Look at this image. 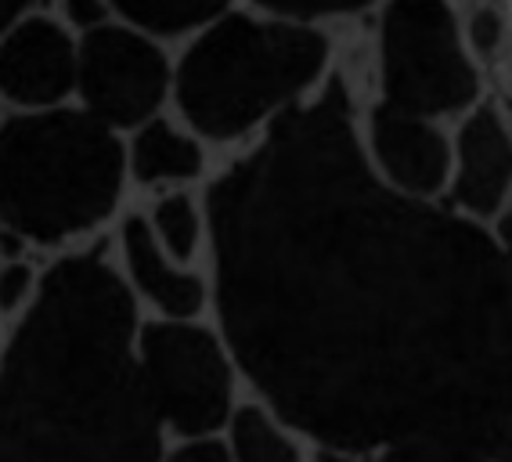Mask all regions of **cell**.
<instances>
[{"instance_id": "6da1fadb", "label": "cell", "mask_w": 512, "mask_h": 462, "mask_svg": "<svg viewBox=\"0 0 512 462\" xmlns=\"http://www.w3.org/2000/svg\"><path fill=\"white\" fill-rule=\"evenodd\" d=\"M231 361L321 448L512 462V257L386 185L332 80L206 195Z\"/></svg>"}, {"instance_id": "7a4b0ae2", "label": "cell", "mask_w": 512, "mask_h": 462, "mask_svg": "<svg viewBox=\"0 0 512 462\" xmlns=\"http://www.w3.org/2000/svg\"><path fill=\"white\" fill-rule=\"evenodd\" d=\"M138 300L98 250L40 275L0 354V462H163Z\"/></svg>"}, {"instance_id": "3957f363", "label": "cell", "mask_w": 512, "mask_h": 462, "mask_svg": "<svg viewBox=\"0 0 512 462\" xmlns=\"http://www.w3.org/2000/svg\"><path fill=\"white\" fill-rule=\"evenodd\" d=\"M127 185V145L80 105L19 112L0 123V228L65 246L101 228Z\"/></svg>"}, {"instance_id": "277c9868", "label": "cell", "mask_w": 512, "mask_h": 462, "mask_svg": "<svg viewBox=\"0 0 512 462\" xmlns=\"http://www.w3.org/2000/svg\"><path fill=\"white\" fill-rule=\"evenodd\" d=\"M325 65L329 40L307 22L220 11L177 62L174 98L195 134L235 141L303 102Z\"/></svg>"}, {"instance_id": "5b68a950", "label": "cell", "mask_w": 512, "mask_h": 462, "mask_svg": "<svg viewBox=\"0 0 512 462\" xmlns=\"http://www.w3.org/2000/svg\"><path fill=\"white\" fill-rule=\"evenodd\" d=\"M138 365L163 430L213 437L235 412L228 343L192 318H159L138 329Z\"/></svg>"}, {"instance_id": "8992f818", "label": "cell", "mask_w": 512, "mask_h": 462, "mask_svg": "<svg viewBox=\"0 0 512 462\" xmlns=\"http://www.w3.org/2000/svg\"><path fill=\"white\" fill-rule=\"evenodd\" d=\"M383 102L415 116L466 109L480 91L444 0H390L379 29Z\"/></svg>"}, {"instance_id": "52a82bcc", "label": "cell", "mask_w": 512, "mask_h": 462, "mask_svg": "<svg viewBox=\"0 0 512 462\" xmlns=\"http://www.w3.org/2000/svg\"><path fill=\"white\" fill-rule=\"evenodd\" d=\"M174 91V69L152 33L130 22H105L80 33L76 98L105 127L138 130Z\"/></svg>"}, {"instance_id": "ba28073f", "label": "cell", "mask_w": 512, "mask_h": 462, "mask_svg": "<svg viewBox=\"0 0 512 462\" xmlns=\"http://www.w3.org/2000/svg\"><path fill=\"white\" fill-rule=\"evenodd\" d=\"M76 44L51 15H26L0 37V98L19 112L58 109L76 94Z\"/></svg>"}, {"instance_id": "9c48e42d", "label": "cell", "mask_w": 512, "mask_h": 462, "mask_svg": "<svg viewBox=\"0 0 512 462\" xmlns=\"http://www.w3.org/2000/svg\"><path fill=\"white\" fill-rule=\"evenodd\" d=\"M372 167L397 192L426 199L448 181V141L426 116L375 105L368 120Z\"/></svg>"}, {"instance_id": "30bf717a", "label": "cell", "mask_w": 512, "mask_h": 462, "mask_svg": "<svg viewBox=\"0 0 512 462\" xmlns=\"http://www.w3.org/2000/svg\"><path fill=\"white\" fill-rule=\"evenodd\" d=\"M123 278L134 300H148L163 318H195L206 307V282L159 246L148 217H127L119 228Z\"/></svg>"}, {"instance_id": "8fae6325", "label": "cell", "mask_w": 512, "mask_h": 462, "mask_svg": "<svg viewBox=\"0 0 512 462\" xmlns=\"http://www.w3.org/2000/svg\"><path fill=\"white\" fill-rule=\"evenodd\" d=\"M512 185V138L491 109H476L458 134L455 203L487 217L502 206Z\"/></svg>"}, {"instance_id": "7c38bea8", "label": "cell", "mask_w": 512, "mask_h": 462, "mask_svg": "<svg viewBox=\"0 0 512 462\" xmlns=\"http://www.w3.org/2000/svg\"><path fill=\"white\" fill-rule=\"evenodd\" d=\"M202 167L206 156L199 141L163 116L141 123L127 145V174L141 185H181L199 177Z\"/></svg>"}, {"instance_id": "4fadbf2b", "label": "cell", "mask_w": 512, "mask_h": 462, "mask_svg": "<svg viewBox=\"0 0 512 462\" xmlns=\"http://www.w3.org/2000/svg\"><path fill=\"white\" fill-rule=\"evenodd\" d=\"M231 459L235 462H303L300 448L285 434L282 419L271 408L242 405L231 412Z\"/></svg>"}, {"instance_id": "5bb4252c", "label": "cell", "mask_w": 512, "mask_h": 462, "mask_svg": "<svg viewBox=\"0 0 512 462\" xmlns=\"http://www.w3.org/2000/svg\"><path fill=\"white\" fill-rule=\"evenodd\" d=\"M112 8L123 22L152 37H177L217 19L228 0H112Z\"/></svg>"}, {"instance_id": "9a60e30c", "label": "cell", "mask_w": 512, "mask_h": 462, "mask_svg": "<svg viewBox=\"0 0 512 462\" xmlns=\"http://www.w3.org/2000/svg\"><path fill=\"white\" fill-rule=\"evenodd\" d=\"M148 228H152V235H156L159 246H163L170 257L188 264V260L195 257V250H199L202 231H206V217H202L199 206L184 192H170L152 206Z\"/></svg>"}, {"instance_id": "2e32d148", "label": "cell", "mask_w": 512, "mask_h": 462, "mask_svg": "<svg viewBox=\"0 0 512 462\" xmlns=\"http://www.w3.org/2000/svg\"><path fill=\"white\" fill-rule=\"evenodd\" d=\"M256 8L275 15V19L289 22H314V19H329V15H350V11H361L372 0H253Z\"/></svg>"}, {"instance_id": "e0dca14e", "label": "cell", "mask_w": 512, "mask_h": 462, "mask_svg": "<svg viewBox=\"0 0 512 462\" xmlns=\"http://www.w3.org/2000/svg\"><path fill=\"white\" fill-rule=\"evenodd\" d=\"M40 289V275L26 260L0 264V315H22Z\"/></svg>"}, {"instance_id": "ac0fdd59", "label": "cell", "mask_w": 512, "mask_h": 462, "mask_svg": "<svg viewBox=\"0 0 512 462\" xmlns=\"http://www.w3.org/2000/svg\"><path fill=\"white\" fill-rule=\"evenodd\" d=\"M62 11H65V22H69L76 33L105 26V22H112V15H116L112 0H62Z\"/></svg>"}, {"instance_id": "d6986e66", "label": "cell", "mask_w": 512, "mask_h": 462, "mask_svg": "<svg viewBox=\"0 0 512 462\" xmlns=\"http://www.w3.org/2000/svg\"><path fill=\"white\" fill-rule=\"evenodd\" d=\"M163 462H235L231 448L217 437H184L181 448L163 455Z\"/></svg>"}, {"instance_id": "ffe728a7", "label": "cell", "mask_w": 512, "mask_h": 462, "mask_svg": "<svg viewBox=\"0 0 512 462\" xmlns=\"http://www.w3.org/2000/svg\"><path fill=\"white\" fill-rule=\"evenodd\" d=\"M29 8H33V0H0V37L19 19H26Z\"/></svg>"}, {"instance_id": "44dd1931", "label": "cell", "mask_w": 512, "mask_h": 462, "mask_svg": "<svg viewBox=\"0 0 512 462\" xmlns=\"http://www.w3.org/2000/svg\"><path fill=\"white\" fill-rule=\"evenodd\" d=\"M314 462H365V459H357V455H347V452H332V448H321Z\"/></svg>"}, {"instance_id": "7402d4cb", "label": "cell", "mask_w": 512, "mask_h": 462, "mask_svg": "<svg viewBox=\"0 0 512 462\" xmlns=\"http://www.w3.org/2000/svg\"><path fill=\"white\" fill-rule=\"evenodd\" d=\"M502 250L512 257V213L502 221Z\"/></svg>"}]
</instances>
